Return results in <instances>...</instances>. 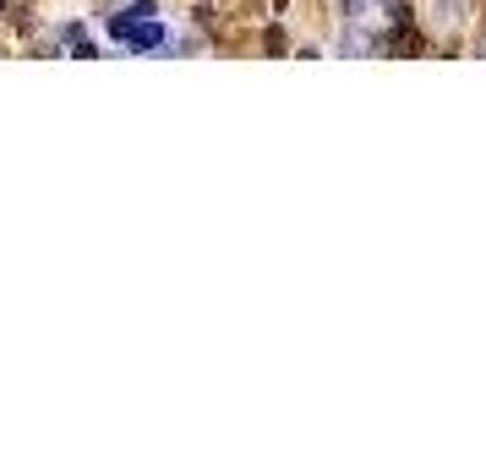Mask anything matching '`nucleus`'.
<instances>
[{
    "mask_svg": "<svg viewBox=\"0 0 486 470\" xmlns=\"http://www.w3.org/2000/svg\"><path fill=\"white\" fill-rule=\"evenodd\" d=\"M110 34L126 44V50H165V22L158 17H110Z\"/></svg>",
    "mask_w": 486,
    "mask_h": 470,
    "instance_id": "obj_1",
    "label": "nucleus"
},
{
    "mask_svg": "<svg viewBox=\"0 0 486 470\" xmlns=\"http://www.w3.org/2000/svg\"><path fill=\"white\" fill-rule=\"evenodd\" d=\"M372 6H377V12H388L394 0H344V17H350V22H361V17H372Z\"/></svg>",
    "mask_w": 486,
    "mask_h": 470,
    "instance_id": "obj_2",
    "label": "nucleus"
},
{
    "mask_svg": "<svg viewBox=\"0 0 486 470\" xmlns=\"http://www.w3.org/2000/svg\"><path fill=\"white\" fill-rule=\"evenodd\" d=\"M481 55H486V50H481Z\"/></svg>",
    "mask_w": 486,
    "mask_h": 470,
    "instance_id": "obj_3",
    "label": "nucleus"
}]
</instances>
